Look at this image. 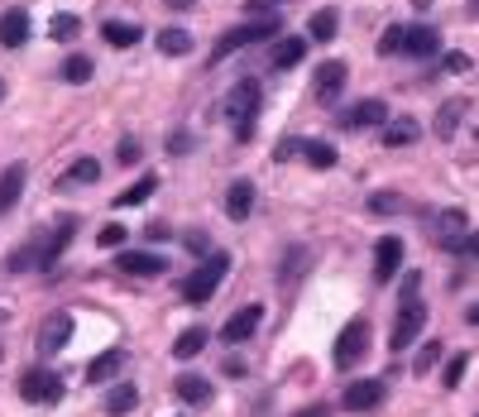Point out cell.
I'll list each match as a JSON object with an SVG mask.
<instances>
[{
  "mask_svg": "<svg viewBox=\"0 0 479 417\" xmlns=\"http://www.w3.org/2000/svg\"><path fill=\"white\" fill-rule=\"evenodd\" d=\"M116 264H120V274H135V278H159L168 269V259L159 249H120Z\"/></svg>",
  "mask_w": 479,
  "mask_h": 417,
  "instance_id": "cell-9",
  "label": "cell"
},
{
  "mask_svg": "<svg viewBox=\"0 0 479 417\" xmlns=\"http://www.w3.org/2000/svg\"><path fill=\"white\" fill-rule=\"evenodd\" d=\"M436 360H441V341H427V345L417 351V360H413V374H427Z\"/></svg>",
  "mask_w": 479,
  "mask_h": 417,
  "instance_id": "cell-37",
  "label": "cell"
},
{
  "mask_svg": "<svg viewBox=\"0 0 479 417\" xmlns=\"http://www.w3.org/2000/svg\"><path fill=\"white\" fill-rule=\"evenodd\" d=\"M168 149H173V154H187V149H192L187 130H173V139H168Z\"/></svg>",
  "mask_w": 479,
  "mask_h": 417,
  "instance_id": "cell-46",
  "label": "cell"
},
{
  "mask_svg": "<svg viewBox=\"0 0 479 417\" xmlns=\"http://www.w3.org/2000/svg\"><path fill=\"white\" fill-rule=\"evenodd\" d=\"M427 235H431V240H441V249H456V240L465 235V212L446 206V212L427 216Z\"/></svg>",
  "mask_w": 479,
  "mask_h": 417,
  "instance_id": "cell-12",
  "label": "cell"
},
{
  "mask_svg": "<svg viewBox=\"0 0 479 417\" xmlns=\"http://www.w3.org/2000/svg\"><path fill=\"white\" fill-rule=\"evenodd\" d=\"M120 369H125V351H106V355H96L91 365H87V379L91 384H106V379H116Z\"/></svg>",
  "mask_w": 479,
  "mask_h": 417,
  "instance_id": "cell-22",
  "label": "cell"
},
{
  "mask_svg": "<svg viewBox=\"0 0 479 417\" xmlns=\"http://www.w3.org/2000/svg\"><path fill=\"white\" fill-rule=\"evenodd\" d=\"M403 53L407 58H436L441 53V34L431 24H413V30H403Z\"/></svg>",
  "mask_w": 479,
  "mask_h": 417,
  "instance_id": "cell-15",
  "label": "cell"
},
{
  "mask_svg": "<svg viewBox=\"0 0 479 417\" xmlns=\"http://www.w3.org/2000/svg\"><path fill=\"white\" fill-rule=\"evenodd\" d=\"M144 235H149L153 245H159V240H168V226H163V221H149V230H144Z\"/></svg>",
  "mask_w": 479,
  "mask_h": 417,
  "instance_id": "cell-49",
  "label": "cell"
},
{
  "mask_svg": "<svg viewBox=\"0 0 479 417\" xmlns=\"http://www.w3.org/2000/svg\"><path fill=\"white\" fill-rule=\"evenodd\" d=\"M0 44L5 48L30 44V15H24V10H5V15H0Z\"/></svg>",
  "mask_w": 479,
  "mask_h": 417,
  "instance_id": "cell-17",
  "label": "cell"
},
{
  "mask_svg": "<svg viewBox=\"0 0 479 417\" xmlns=\"http://www.w3.org/2000/svg\"><path fill=\"white\" fill-rule=\"evenodd\" d=\"M96 245H101V249H116V245H125V226H120V221H110V226H101V230H96Z\"/></svg>",
  "mask_w": 479,
  "mask_h": 417,
  "instance_id": "cell-39",
  "label": "cell"
},
{
  "mask_svg": "<svg viewBox=\"0 0 479 417\" xmlns=\"http://www.w3.org/2000/svg\"><path fill=\"white\" fill-rule=\"evenodd\" d=\"M173 5H187V0H173Z\"/></svg>",
  "mask_w": 479,
  "mask_h": 417,
  "instance_id": "cell-52",
  "label": "cell"
},
{
  "mask_svg": "<svg viewBox=\"0 0 479 417\" xmlns=\"http://www.w3.org/2000/svg\"><path fill=\"white\" fill-rule=\"evenodd\" d=\"M345 77H350V67L341 58H331V63H321L317 67V77H312V91H317V101H335V96L345 91Z\"/></svg>",
  "mask_w": 479,
  "mask_h": 417,
  "instance_id": "cell-10",
  "label": "cell"
},
{
  "mask_svg": "<svg viewBox=\"0 0 479 417\" xmlns=\"http://www.w3.org/2000/svg\"><path fill=\"white\" fill-rule=\"evenodd\" d=\"M393 53H403V24H393V30H384V39H379V58H393Z\"/></svg>",
  "mask_w": 479,
  "mask_h": 417,
  "instance_id": "cell-38",
  "label": "cell"
},
{
  "mask_svg": "<svg viewBox=\"0 0 479 417\" xmlns=\"http://www.w3.org/2000/svg\"><path fill=\"white\" fill-rule=\"evenodd\" d=\"M465 322H470V326H479V302H475L470 312H465Z\"/></svg>",
  "mask_w": 479,
  "mask_h": 417,
  "instance_id": "cell-50",
  "label": "cell"
},
{
  "mask_svg": "<svg viewBox=\"0 0 479 417\" xmlns=\"http://www.w3.org/2000/svg\"><path fill=\"white\" fill-rule=\"evenodd\" d=\"M221 369H225V379H245V360H235V355H231V360H225V365H221Z\"/></svg>",
  "mask_w": 479,
  "mask_h": 417,
  "instance_id": "cell-47",
  "label": "cell"
},
{
  "mask_svg": "<svg viewBox=\"0 0 479 417\" xmlns=\"http://www.w3.org/2000/svg\"><path fill=\"white\" fill-rule=\"evenodd\" d=\"M269 39H278V20H249V24H235V30H225L216 39V48H211V67H216L221 58H231L235 48H249V44H269Z\"/></svg>",
  "mask_w": 479,
  "mask_h": 417,
  "instance_id": "cell-3",
  "label": "cell"
},
{
  "mask_svg": "<svg viewBox=\"0 0 479 417\" xmlns=\"http://www.w3.org/2000/svg\"><path fill=\"white\" fill-rule=\"evenodd\" d=\"M91 73H96V67H91L87 53H77V58H67V63H63V77L73 82V87H82V82H91Z\"/></svg>",
  "mask_w": 479,
  "mask_h": 417,
  "instance_id": "cell-33",
  "label": "cell"
},
{
  "mask_svg": "<svg viewBox=\"0 0 479 417\" xmlns=\"http://www.w3.org/2000/svg\"><path fill=\"white\" fill-rule=\"evenodd\" d=\"M67 341H73V317H67V312H53V317H44V326H39V355L63 351Z\"/></svg>",
  "mask_w": 479,
  "mask_h": 417,
  "instance_id": "cell-14",
  "label": "cell"
},
{
  "mask_svg": "<svg viewBox=\"0 0 479 417\" xmlns=\"http://www.w3.org/2000/svg\"><path fill=\"white\" fill-rule=\"evenodd\" d=\"M20 398L24 403H39V408H53V403H63V379L44 365L24 369L20 374Z\"/></svg>",
  "mask_w": 479,
  "mask_h": 417,
  "instance_id": "cell-4",
  "label": "cell"
},
{
  "mask_svg": "<svg viewBox=\"0 0 479 417\" xmlns=\"http://www.w3.org/2000/svg\"><path fill=\"white\" fill-rule=\"evenodd\" d=\"M0 96H5V82H0Z\"/></svg>",
  "mask_w": 479,
  "mask_h": 417,
  "instance_id": "cell-51",
  "label": "cell"
},
{
  "mask_svg": "<svg viewBox=\"0 0 479 417\" xmlns=\"http://www.w3.org/2000/svg\"><path fill=\"white\" fill-rule=\"evenodd\" d=\"M393 212H403L398 192H374V197H370V216H393Z\"/></svg>",
  "mask_w": 479,
  "mask_h": 417,
  "instance_id": "cell-35",
  "label": "cell"
},
{
  "mask_svg": "<svg viewBox=\"0 0 479 417\" xmlns=\"http://www.w3.org/2000/svg\"><path fill=\"white\" fill-rule=\"evenodd\" d=\"M73 235H77V221H73V216H63V221H58V230H53L48 240L39 245V269H53V264L63 259V249L73 245Z\"/></svg>",
  "mask_w": 479,
  "mask_h": 417,
  "instance_id": "cell-16",
  "label": "cell"
},
{
  "mask_svg": "<svg viewBox=\"0 0 479 417\" xmlns=\"http://www.w3.org/2000/svg\"><path fill=\"white\" fill-rule=\"evenodd\" d=\"M249 212H255V183H231V192H225V216L231 221H245Z\"/></svg>",
  "mask_w": 479,
  "mask_h": 417,
  "instance_id": "cell-18",
  "label": "cell"
},
{
  "mask_svg": "<svg viewBox=\"0 0 479 417\" xmlns=\"http://www.w3.org/2000/svg\"><path fill=\"white\" fill-rule=\"evenodd\" d=\"M302 159L312 163V169H335V149L327 144V139H307V144H302Z\"/></svg>",
  "mask_w": 479,
  "mask_h": 417,
  "instance_id": "cell-31",
  "label": "cell"
},
{
  "mask_svg": "<svg viewBox=\"0 0 479 417\" xmlns=\"http://www.w3.org/2000/svg\"><path fill=\"white\" fill-rule=\"evenodd\" d=\"M446 73H470V58L465 53H446Z\"/></svg>",
  "mask_w": 479,
  "mask_h": 417,
  "instance_id": "cell-45",
  "label": "cell"
},
{
  "mask_svg": "<svg viewBox=\"0 0 479 417\" xmlns=\"http://www.w3.org/2000/svg\"><path fill=\"white\" fill-rule=\"evenodd\" d=\"M422 326H427V302L422 298L398 302V322H393V331H388V345L393 351H407V345L422 336Z\"/></svg>",
  "mask_w": 479,
  "mask_h": 417,
  "instance_id": "cell-5",
  "label": "cell"
},
{
  "mask_svg": "<svg viewBox=\"0 0 479 417\" xmlns=\"http://www.w3.org/2000/svg\"><path fill=\"white\" fill-rule=\"evenodd\" d=\"M101 39L110 48H130V44H139V24H120V20H106L101 24Z\"/></svg>",
  "mask_w": 479,
  "mask_h": 417,
  "instance_id": "cell-25",
  "label": "cell"
},
{
  "mask_svg": "<svg viewBox=\"0 0 479 417\" xmlns=\"http://www.w3.org/2000/svg\"><path fill=\"white\" fill-rule=\"evenodd\" d=\"M135 403H139V388H135V384H120V388H110L106 413H110V417H125V413H135Z\"/></svg>",
  "mask_w": 479,
  "mask_h": 417,
  "instance_id": "cell-28",
  "label": "cell"
},
{
  "mask_svg": "<svg viewBox=\"0 0 479 417\" xmlns=\"http://www.w3.org/2000/svg\"><path fill=\"white\" fill-rule=\"evenodd\" d=\"M465 106H470L465 96H450V101H446L441 110H436V135H441V139L456 135V125H460V116H465Z\"/></svg>",
  "mask_w": 479,
  "mask_h": 417,
  "instance_id": "cell-24",
  "label": "cell"
},
{
  "mask_svg": "<svg viewBox=\"0 0 479 417\" xmlns=\"http://www.w3.org/2000/svg\"><path fill=\"white\" fill-rule=\"evenodd\" d=\"M398 269H403V240L398 235H384V240L374 245V283L384 288Z\"/></svg>",
  "mask_w": 479,
  "mask_h": 417,
  "instance_id": "cell-11",
  "label": "cell"
},
{
  "mask_svg": "<svg viewBox=\"0 0 479 417\" xmlns=\"http://www.w3.org/2000/svg\"><path fill=\"white\" fill-rule=\"evenodd\" d=\"M278 5H288V0H249V15H269V10H278Z\"/></svg>",
  "mask_w": 479,
  "mask_h": 417,
  "instance_id": "cell-44",
  "label": "cell"
},
{
  "mask_svg": "<svg viewBox=\"0 0 479 417\" xmlns=\"http://www.w3.org/2000/svg\"><path fill=\"white\" fill-rule=\"evenodd\" d=\"M139 154H144V144H139V139H120V144H116V159L120 163H139Z\"/></svg>",
  "mask_w": 479,
  "mask_h": 417,
  "instance_id": "cell-41",
  "label": "cell"
},
{
  "mask_svg": "<svg viewBox=\"0 0 479 417\" xmlns=\"http://www.w3.org/2000/svg\"><path fill=\"white\" fill-rule=\"evenodd\" d=\"M388 120V106L370 96V101H355L350 110H341V130H370V125H384Z\"/></svg>",
  "mask_w": 479,
  "mask_h": 417,
  "instance_id": "cell-13",
  "label": "cell"
},
{
  "mask_svg": "<svg viewBox=\"0 0 479 417\" xmlns=\"http://www.w3.org/2000/svg\"><path fill=\"white\" fill-rule=\"evenodd\" d=\"M5 269H10V274H30V269H39V245H24V249H15V255L5 259Z\"/></svg>",
  "mask_w": 479,
  "mask_h": 417,
  "instance_id": "cell-34",
  "label": "cell"
},
{
  "mask_svg": "<svg viewBox=\"0 0 479 417\" xmlns=\"http://www.w3.org/2000/svg\"><path fill=\"white\" fill-rule=\"evenodd\" d=\"M153 187H159V178H139V183H130V187H125L120 197H116V212H120V206H139V202H149V197H153Z\"/></svg>",
  "mask_w": 479,
  "mask_h": 417,
  "instance_id": "cell-30",
  "label": "cell"
},
{
  "mask_svg": "<svg viewBox=\"0 0 479 417\" xmlns=\"http://www.w3.org/2000/svg\"><path fill=\"white\" fill-rule=\"evenodd\" d=\"M364 355H370V322L355 317V322H350L341 336H335V365L350 369V365H360Z\"/></svg>",
  "mask_w": 479,
  "mask_h": 417,
  "instance_id": "cell-6",
  "label": "cell"
},
{
  "mask_svg": "<svg viewBox=\"0 0 479 417\" xmlns=\"http://www.w3.org/2000/svg\"><path fill=\"white\" fill-rule=\"evenodd\" d=\"M225 274H231V255H225V249H206L202 264H196V274L182 283V298H187L192 308H202V302L216 298V288H221Z\"/></svg>",
  "mask_w": 479,
  "mask_h": 417,
  "instance_id": "cell-2",
  "label": "cell"
},
{
  "mask_svg": "<svg viewBox=\"0 0 479 417\" xmlns=\"http://www.w3.org/2000/svg\"><path fill=\"white\" fill-rule=\"evenodd\" d=\"M450 255H470V259H479V235H460Z\"/></svg>",
  "mask_w": 479,
  "mask_h": 417,
  "instance_id": "cell-43",
  "label": "cell"
},
{
  "mask_svg": "<svg viewBox=\"0 0 479 417\" xmlns=\"http://www.w3.org/2000/svg\"><path fill=\"white\" fill-rule=\"evenodd\" d=\"M159 53H168V58L192 53V34L187 30H159Z\"/></svg>",
  "mask_w": 479,
  "mask_h": 417,
  "instance_id": "cell-29",
  "label": "cell"
},
{
  "mask_svg": "<svg viewBox=\"0 0 479 417\" xmlns=\"http://www.w3.org/2000/svg\"><path fill=\"white\" fill-rule=\"evenodd\" d=\"M465 369H470V355H465V351H460V355H450V360H446V374H441V384H446V388H460Z\"/></svg>",
  "mask_w": 479,
  "mask_h": 417,
  "instance_id": "cell-36",
  "label": "cell"
},
{
  "mask_svg": "<svg viewBox=\"0 0 479 417\" xmlns=\"http://www.w3.org/2000/svg\"><path fill=\"white\" fill-rule=\"evenodd\" d=\"M259 322H264V308L259 302H249V308H240V312H231L225 317V326H221V341L225 345H240V341H249L259 331Z\"/></svg>",
  "mask_w": 479,
  "mask_h": 417,
  "instance_id": "cell-8",
  "label": "cell"
},
{
  "mask_svg": "<svg viewBox=\"0 0 479 417\" xmlns=\"http://www.w3.org/2000/svg\"><path fill=\"white\" fill-rule=\"evenodd\" d=\"M475 139H479V135H475Z\"/></svg>",
  "mask_w": 479,
  "mask_h": 417,
  "instance_id": "cell-53",
  "label": "cell"
},
{
  "mask_svg": "<svg viewBox=\"0 0 479 417\" xmlns=\"http://www.w3.org/2000/svg\"><path fill=\"white\" fill-rule=\"evenodd\" d=\"M302 58H307V39H278L274 53H269L274 67H298Z\"/></svg>",
  "mask_w": 479,
  "mask_h": 417,
  "instance_id": "cell-23",
  "label": "cell"
},
{
  "mask_svg": "<svg viewBox=\"0 0 479 417\" xmlns=\"http://www.w3.org/2000/svg\"><path fill=\"white\" fill-rule=\"evenodd\" d=\"M178 398L192 403V408H206L211 403V379H202V374H178Z\"/></svg>",
  "mask_w": 479,
  "mask_h": 417,
  "instance_id": "cell-19",
  "label": "cell"
},
{
  "mask_svg": "<svg viewBox=\"0 0 479 417\" xmlns=\"http://www.w3.org/2000/svg\"><path fill=\"white\" fill-rule=\"evenodd\" d=\"M206 351V331L202 326H196V331H182V336L173 341V355L178 360H192V355H202Z\"/></svg>",
  "mask_w": 479,
  "mask_h": 417,
  "instance_id": "cell-32",
  "label": "cell"
},
{
  "mask_svg": "<svg viewBox=\"0 0 479 417\" xmlns=\"http://www.w3.org/2000/svg\"><path fill=\"white\" fill-rule=\"evenodd\" d=\"M24 173H30V169H24V163H10V169H5V178H0V216H5L10 206L20 202V192H24Z\"/></svg>",
  "mask_w": 479,
  "mask_h": 417,
  "instance_id": "cell-20",
  "label": "cell"
},
{
  "mask_svg": "<svg viewBox=\"0 0 479 417\" xmlns=\"http://www.w3.org/2000/svg\"><path fill=\"white\" fill-rule=\"evenodd\" d=\"M96 178H101V163H96V159H77L73 169L63 173V183H58V187L67 192V187H77V183H96Z\"/></svg>",
  "mask_w": 479,
  "mask_h": 417,
  "instance_id": "cell-27",
  "label": "cell"
},
{
  "mask_svg": "<svg viewBox=\"0 0 479 417\" xmlns=\"http://www.w3.org/2000/svg\"><path fill=\"white\" fill-rule=\"evenodd\" d=\"M413 298H422V274H417V269L403 278V293H398V302H413Z\"/></svg>",
  "mask_w": 479,
  "mask_h": 417,
  "instance_id": "cell-42",
  "label": "cell"
},
{
  "mask_svg": "<svg viewBox=\"0 0 479 417\" xmlns=\"http://www.w3.org/2000/svg\"><path fill=\"white\" fill-rule=\"evenodd\" d=\"M259 106H264V91H259V82H255V77H245V82H235V87H231V101H225V120H231V130H235L240 144H249V139H255Z\"/></svg>",
  "mask_w": 479,
  "mask_h": 417,
  "instance_id": "cell-1",
  "label": "cell"
},
{
  "mask_svg": "<svg viewBox=\"0 0 479 417\" xmlns=\"http://www.w3.org/2000/svg\"><path fill=\"white\" fill-rule=\"evenodd\" d=\"M77 30H82V20H77V15H53V24H48V34H53V39H73Z\"/></svg>",
  "mask_w": 479,
  "mask_h": 417,
  "instance_id": "cell-40",
  "label": "cell"
},
{
  "mask_svg": "<svg viewBox=\"0 0 479 417\" xmlns=\"http://www.w3.org/2000/svg\"><path fill=\"white\" fill-rule=\"evenodd\" d=\"M384 398H388V384H384V379H355V384L341 394V408H345V413H374Z\"/></svg>",
  "mask_w": 479,
  "mask_h": 417,
  "instance_id": "cell-7",
  "label": "cell"
},
{
  "mask_svg": "<svg viewBox=\"0 0 479 417\" xmlns=\"http://www.w3.org/2000/svg\"><path fill=\"white\" fill-rule=\"evenodd\" d=\"M422 135V125L413 116H398V120H384V144L388 149H403V144H413V139Z\"/></svg>",
  "mask_w": 479,
  "mask_h": 417,
  "instance_id": "cell-21",
  "label": "cell"
},
{
  "mask_svg": "<svg viewBox=\"0 0 479 417\" xmlns=\"http://www.w3.org/2000/svg\"><path fill=\"white\" fill-rule=\"evenodd\" d=\"M292 154H302V144H298V139H283V144H278V154H274V159H292Z\"/></svg>",
  "mask_w": 479,
  "mask_h": 417,
  "instance_id": "cell-48",
  "label": "cell"
},
{
  "mask_svg": "<svg viewBox=\"0 0 479 417\" xmlns=\"http://www.w3.org/2000/svg\"><path fill=\"white\" fill-rule=\"evenodd\" d=\"M335 30H341V15H335V10H317V15H312V24H307V34H312L317 44H331V39H335Z\"/></svg>",
  "mask_w": 479,
  "mask_h": 417,
  "instance_id": "cell-26",
  "label": "cell"
}]
</instances>
